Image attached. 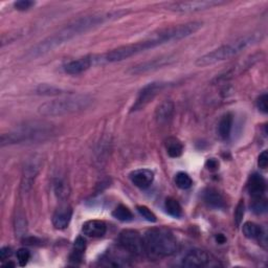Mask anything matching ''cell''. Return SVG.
Masks as SVG:
<instances>
[{
	"instance_id": "1",
	"label": "cell",
	"mask_w": 268,
	"mask_h": 268,
	"mask_svg": "<svg viewBox=\"0 0 268 268\" xmlns=\"http://www.w3.org/2000/svg\"><path fill=\"white\" fill-rule=\"evenodd\" d=\"M201 28H202L201 22L193 21L160 30L143 41L134 43V44L120 46L109 51V53L102 56V62L114 63L123 61V60L144 53V51L148 49H152L157 46L167 44V43L183 40L195 34Z\"/></svg>"
},
{
	"instance_id": "2",
	"label": "cell",
	"mask_w": 268,
	"mask_h": 268,
	"mask_svg": "<svg viewBox=\"0 0 268 268\" xmlns=\"http://www.w3.org/2000/svg\"><path fill=\"white\" fill-rule=\"evenodd\" d=\"M123 14V12H109L81 17V18L68 23L59 32L40 41L38 44L30 48L25 57L28 59H37L41 56H44L59 46H61L69 40L80 36V35L94 28H98L107 21L116 19Z\"/></svg>"
},
{
	"instance_id": "3",
	"label": "cell",
	"mask_w": 268,
	"mask_h": 268,
	"mask_svg": "<svg viewBox=\"0 0 268 268\" xmlns=\"http://www.w3.org/2000/svg\"><path fill=\"white\" fill-rule=\"evenodd\" d=\"M143 239L145 255L152 260L173 256L178 249L177 239L173 235V232L167 229H151L146 232Z\"/></svg>"
},
{
	"instance_id": "4",
	"label": "cell",
	"mask_w": 268,
	"mask_h": 268,
	"mask_svg": "<svg viewBox=\"0 0 268 268\" xmlns=\"http://www.w3.org/2000/svg\"><path fill=\"white\" fill-rule=\"evenodd\" d=\"M54 127L45 122L25 123L23 126L17 127L14 130L1 135V146L36 143L45 141L54 135Z\"/></svg>"
},
{
	"instance_id": "5",
	"label": "cell",
	"mask_w": 268,
	"mask_h": 268,
	"mask_svg": "<svg viewBox=\"0 0 268 268\" xmlns=\"http://www.w3.org/2000/svg\"><path fill=\"white\" fill-rule=\"evenodd\" d=\"M262 38V34L260 33H254V34H249L245 35L243 37H240L236 39L235 41L230 42L228 44H224L218 48H216L210 53H207L200 58L197 59L196 65L197 66H209L213 65L218 62L224 61V60L230 59L232 57H235L236 55L240 54L242 50H244L245 48L254 45L255 43H257L259 40H261Z\"/></svg>"
},
{
	"instance_id": "6",
	"label": "cell",
	"mask_w": 268,
	"mask_h": 268,
	"mask_svg": "<svg viewBox=\"0 0 268 268\" xmlns=\"http://www.w3.org/2000/svg\"><path fill=\"white\" fill-rule=\"evenodd\" d=\"M91 103L92 98L88 94H73L43 103L39 106L38 112L42 116H62L83 111Z\"/></svg>"
},
{
	"instance_id": "7",
	"label": "cell",
	"mask_w": 268,
	"mask_h": 268,
	"mask_svg": "<svg viewBox=\"0 0 268 268\" xmlns=\"http://www.w3.org/2000/svg\"><path fill=\"white\" fill-rule=\"evenodd\" d=\"M118 245L127 254L132 256L145 255L144 239L141 234L133 230H125L118 236Z\"/></svg>"
},
{
	"instance_id": "8",
	"label": "cell",
	"mask_w": 268,
	"mask_h": 268,
	"mask_svg": "<svg viewBox=\"0 0 268 268\" xmlns=\"http://www.w3.org/2000/svg\"><path fill=\"white\" fill-rule=\"evenodd\" d=\"M224 1L217 0H198V1H178L167 5V8L176 13H196L209 10V8L224 4Z\"/></svg>"
},
{
	"instance_id": "9",
	"label": "cell",
	"mask_w": 268,
	"mask_h": 268,
	"mask_svg": "<svg viewBox=\"0 0 268 268\" xmlns=\"http://www.w3.org/2000/svg\"><path fill=\"white\" fill-rule=\"evenodd\" d=\"M168 85L169 84L165 82H152L144 86L141 91L138 92V96L133 104V106L131 107V112L144 109L161 90L165 89Z\"/></svg>"
},
{
	"instance_id": "10",
	"label": "cell",
	"mask_w": 268,
	"mask_h": 268,
	"mask_svg": "<svg viewBox=\"0 0 268 268\" xmlns=\"http://www.w3.org/2000/svg\"><path fill=\"white\" fill-rule=\"evenodd\" d=\"M102 63V58L98 56H85L79 59L72 60V61L67 62L63 69L64 72L68 75L76 76L80 75L84 72L87 71L91 66L94 64H100Z\"/></svg>"
},
{
	"instance_id": "11",
	"label": "cell",
	"mask_w": 268,
	"mask_h": 268,
	"mask_svg": "<svg viewBox=\"0 0 268 268\" xmlns=\"http://www.w3.org/2000/svg\"><path fill=\"white\" fill-rule=\"evenodd\" d=\"M41 169V161L39 158L34 157L30 159L23 168L22 178H21V191L28 193L31 191L37 175Z\"/></svg>"
},
{
	"instance_id": "12",
	"label": "cell",
	"mask_w": 268,
	"mask_h": 268,
	"mask_svg": "<svg viewBox=\"0 0 268 268\" xmlns=\"http://www.w3.org/2000/svg\"><path fill=\"white\" fill-rule=\"evenodd\" d=\"M211 257L202 249H193L183 259V266L191 268H201L209 265Z\"/></svg>"
},
{
	"instance_id": "13",
	"label": "cell",
	"mask_w": 268,
	"mask_h": 268,
	"mask_svg": "<svg viewBox=\"0 0 268 268\" xmlns=\"http://www.w3.org/2000/svg\"><path fill=\"white\" fill-rule=\"evenodd\" d=\"M173 61L171 57H160L156 59L149 60V61L143 62L136 66H133L130 71V74L132 75H142L148 72L156 71L158 68H161L163 66L169 65Z\"/></svg>"
},
{
	"instance_id": "14",
	"label": "cell",
	"mask_w": 268,
	"mask_h": 268,
	"mask_svg": "<svg viewBox=\"0 0 268 268\" xmlns=\"http://www.w3.org/2000/svg\"><path fill=\"white\" fill-rule=\"evenodd\" d=\"M130 180L132 184L140 189H148L154 180V173L149 169H140L130 173Z\"/></svg>"
},
{
	"instance_id": "15",
	"label": "cell",
	"mask_w": 268,
	"mask_h": 268,
	"mask_svg": "<svg viewBox=\"0 0 268 268\" xmlns=\"http://www.w3.org/2000/svg\"><path fill=\"white\" fill-rule=\"evenodd\" d=\"M247 191L254 199L263 197L266 191V181L262 175L255 173V174L249 177L247 183Z\"/></svg>"
},
{
	"instance_id": "16",
	"label": "cell",
	"mask_w": 268,
	"mask_h": 268,
	"mask_svg": "<svg viewBox=\"0 0 268 268\" xmlns=\"http://www.w3.org/2000/svg\"><path fill=\"white\" fill-rule=\"evenodd\" d=\"M73 217V210L71 206L62 205L55 212L53 216V226L57 230H64L68 227Z\"/></svg>"
},
{
	"instance_id": "17",
	"label": "cell",
	"mask_w": 268,
	"mask_h": 268,
	"mask_svg": "<svg viewBox=\"0 0 268 268\" xmlns=\"http://www.w3.org/2000/svg\"><path fill=\"white\" fill-rule=\"evenodd\" d=\"M84 235L91 238H100L106 234L107 226L102 220H89L83 224Z\"/></svg>"
},
{
	"instance_id": "18",
	"label": "cell",
	"mask_w": 268,
	"mask_h": 268,
	"mask_svg": "<svg viewBox=\"0 0 268 268\" xmlns=\"http://www.w3.org/2000/svg\"><path fill=\"white\" fill-rule=\"evenodd\" d=\"M203 200L207 205L216 210L223 209V207L226 206V200H224L223 196L218 190L214 188H207L204 190Z\"/></svg>"
},
{
	"instance_id": "19",
	"label": "cell",
	"mask_w": 268,
	"mask_h": 268,
	"mask_svg": "<svg viewBox=\"0 0 268 268\" xmlns=\"http://www.w3.org/2000/svg\"><path fill=\"white\" fill-rule=\"evenodd\" d=\"M174 103L170 100L160 103L155 111V118L158 124H166L174 115Z\"/></svg>"
},
{
	"instance_id": "20",
	"label": "cell",
	"mask_w": 268,
	"mask_h": 268,
	"mask_svg": "<svg viewBox=\"0 0 268 268\" xmlns=\"http://www.w3.org/2000/svg\"><path fill=\"white\" fill-rule=\"evenodd\" d=\"M232 124H234V117L230 114L224 115L218 125V134L222 138V140H228L230 136Z\"/></svg>"
},
{
	"instance_id": "21",
	"label": "cell",
	"mask_w": 268,
	"mask_h": 268,
	"mask_svg": "<svg viewBox=\"0 0 268 268\" xmlns=\"http://www.w3.org/2000/svg\"><path fill=\"white\" fill-rule=\"evenodd\" d=\"M166 150L170 157H179L184 152V145L176 137H169L166 141Z\"/></svg>"
},
{
	"instance_id": "22",
	"label": "cell",
	"mask_w": 268,
	"mask_h": 268,
	"mask_svg": "<svg viewBox=\"0 0 268 268\" xmlns=\"http://www.w3.org/2000/svg\"><path fill=\"white\" fill-rule=\"evenodd\" d=\"M85 249H86V241L82 236H79L75 241L74 249L71 255V261L75 263L81 262L85 253Z\"/></svg>"
},
{
	"instance_id": "23",
	"label": "cell",
	"mask_w": 268,
	"mask_h": 268,
	"mask_svg": "<svg viewBox=\"0 0 268 268\" xmlns=\"http://www.w3.org/2000/svg\"><path fill=\"white\" fill-rule=\"evenodd\" d=\"M129 260L120 257L115 254H108L102 259V265L104 266H114V267H123V266H130V263H128Z\"/></svg>"
},
{
	"instance_id": "24",
	"label": "cell",
	"mask_w": 268,
	"mask_h": 268,
	"mask_svg": "<svg viewBox=\"0 0 268 268\" xmlns=\"http://www.w3.org/2000/svg\"><path fill=\"white\" fill-rule=\"evenodd\" d=\"M242 230H243V234L248 239H258L263 235V230L260 226L254 223V222H245L242 227Z\"/></svg>"
},
{
	"instance_id": "25",
	"label": "cell",
	"mask_w": 268,
	"mask_h": 268,
	"mask_svg": "<svg viewBox=\"0 0 268 268\" xmlns=\"http://www.w3.org/2000/svg\"><path fill=\"white\" fill-rule=\"evenodd\" d=\"M165 209L167 213L174 218H180L183 216V207L174 198L169 197L165 201Z\"/></svg>"
},
{
	"instance_id": "26",
	"label": "cell",
	"mask_w": 268,
	"mask_h": 268,
	"mask_svg": "<svg viewBox=\"0 0 268 268\" xmlns=\"http://www.w3.org/2000/svg\"><path fill=\"white\" fill-rule=\"evenodd\" d=\"M112 216L119 221L129 222L133 219V214L125 205H118L116 209L112 212Z\"/></svg>"
},
{
	"instance_id": "27",
	"label": "cell",
	"mask_w": 268,
	"mask_h": 268,
	"mask_svg": "<svg viewBox=\"0 0 268 268\" xmlns=\"http://www.w3.org/2000/svg\"><path fill=\"white\" fill-rule=\"evenodd\" d=\"M175 184L181 190H188L192 187L193 180L187 173L179 172L175 177Z\"/></svg>"
},
{
	"instance_id": "28",
	"label": "cell",
	"mask_w": 268,
	"mask_h": 268,
	"mask_svg": "<svg viewBox=\"0 0 268 268\" xmlns=\"http://www.w3.org/2000/svg\"><path fill=\"white\" fill-rule=\"evenodd\" d=\"M54 189L56 195L60 198V199H65L69 195V189L68 185L65 183L63 179H57L54 184Z\"/></svg>"
},
{
	"instance_id": "29",
	"label": "cell",
	"mask_w": 268,
	"mask_h": 268,
	"mask_svg": "<svg viewBox=\"0 0 268 268\" xmlns=\"http://www.w3.org/2000/svg\"><path fill=\"white\" fill-rule=\"evenodd\" d=\"M15 231H16V236H18V237L27 236L25 234H27V231H28V224H27V220L24 219L23 216H18V217H16Z\"/></svg>"
},
{
	"instance_id": "30",
	"label": "cell",
	"mask_w": 268,
	"mask_h": 268,
	"mask_svg": "<svg viewBox=\"0 0 268 268\" xmlns=\"http://www.w3.org/2000/svg\"><path fill=\"white\" fill-rule=\"evenodd\" d=\"M252 210L258 215L265 213L267 211V201H266V199H264L263 197L256 198V199L253 202V204H252Z\"/></svg>"
},
{
	"instance_id": "31",
	"label": "cell",
	"mask_w": 268,
	"mask_h": 268,
	"mask_svg": "<svg viewBox=\"0 0 268 268\" xmlns=\"http://www.w3.org/2000/svg\"><path fill=\"white\" fill-rule=\"evenodd\" d=\"M17 260H18V263L20 266H25L31 259V253L30 250L27 249V248H19L18 250H17Z\"/></svg>"
},
{
	"instance_id": "32",
	"label": "cell",
	"mask_w": 268,
	"mask_h": 268,
	"mask_svg": "<svg viewBox=\"0 0 268 268\" xmlns=\"http://www.w3.org/2000/svg\"><path fill=\"white\" fill-rule=\"evenodd\" d=\"M137 211L138 213L141 214V216L143 218H145L147 221L149 222H156V216L154 215V213L148 209V207L145 206V205H138L137 206Z\"/></svg>"
},
{
	"instance_id": "33",
	"label": "cell",
	"mask_w": 268,
	"mask_h": 268,
	"mask_svg": "<svg viewBox=\"0 0 268 268\" xmlns=\"http://www.w3.org/2000/svg\"><path fill=\"white\" fill-rule=\"evenodd\" d=\"M244 213H245L244 201L240 200L237 205V209L235 211V222L237 224V227L241 226L242 220H243V217H244Z\"/></svg>"
},
{
	"instance_id": "34",
	"label": "cell",
	"mask_w": 268,
	"mask_h": 268,
	"mask_svg": "<svg viewBox=\"0 0 268 268\" xmlns=\"http://www.w3.org/2000/svg\"><path fill=\"white\" fill-rule=\"evenodd\" d=\"M38 93L39 94H58V93H61V89H59L57 87H54V86H50V85H47V84H42L40 85L38 89H37Z\"/></svg>"
},
{
	"instance_id": "35",
	"label": "cell",
	"mask_w": 268,
	"mask_h": 268,
	"mask_svg": "<svg viewBox=\"0 0 268 268\" xmlns=\"http://www.w3.org/2000/svg\"><path fill=\"white\" fill-rule=\"evenodd\" d=\"M257 106L259 110L262 111L263 114H267L268 112V97L266 93H263L262 96L259 97L257 101Z\"/></svg>"
},
{
	"instance_id": "36",
	"label": "cell",
	"mask_w": 268,
	"mask_h": 268,
	"mask_svg": "<svg viewBox=\"0 0 268 268\" xmlns=\"http://www.w3.org/2000/svg\"><path fill=\"white\" fill-rule=\"evenodd\" d=\"M33 5H35V2L30 1V0H20V1H16L14 3L16 10L18 11H28Z\"/></svg>"
},
{
	"instance_id": "37",
	"label": "cell",
	"mask_w": 268,
	"mask_h": 268,
	"mask_svg": "<svg viewBox=\"0 0 268 268\" xmlns=\"http://www.w3.org/2000/svg\"><path fill=\"white\" fill-rule=\"evenodd\" d=\"M258 165L261 169H266L268 166V152L265 150L260 155H259Z\"/></svg>"
},
{
	"instance_id": "38",
	"label": "cell",
	"mask_w": 268,
	"mask_h": 268,
	"mask_svg": "<svg viewBox=\"0 0 268 268\" xmlns=\"http://www.w3.org/2000/svg\"><path fill=\"white\" fill-rule=\"evenodd\" d=\"M12 254H13V252H12L11 247H8V246L2 247L1 249H0V260L6 261L7 259L12 256Z\"/></svg>"
},
{
	"instance_id": "39",
	"label": "cell",
	"mask_w": 268,
	"mask_h": 268,
	"mask_svg": "<svg viewBox=\"0 0 268 268\" xmlns=\"http://www.w3.org/2000/svg\"><path fill=\"white\" fill-rule=\"evenodd\" d=\"M205 167L207 168V170H210V171H216V170H218L219 162L214 158H211L206 161Z\"/></svg>"
},
{
	"instance_id": "40",
	"label": "cell",
	"mask_w": 268,
	"mask_h": 268,
	"mask_svg": "<svg viewBox=\"0 0 268 268\" xmlns=\"http://www.w3.org/2000/svg\"><path fill=\"white\" fill-rule=\"evenodd\" d=\"M216 241H217L219 244H223V243H226V241H227V238H226V237H224V235H222V234H219V235H217V236H216Z\"/></svg>"
}]
</instances>
